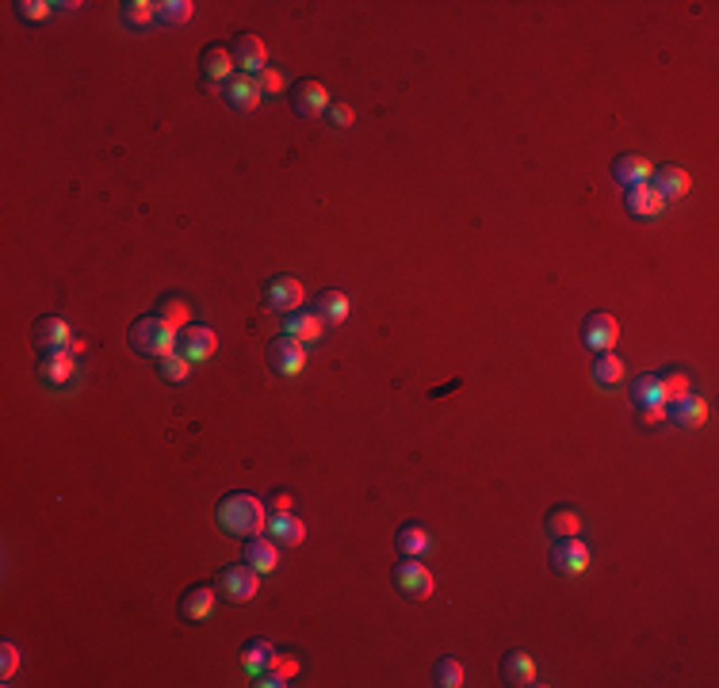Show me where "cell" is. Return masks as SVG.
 <instances>
[{
    "label": "cell",
    "instance_id": "cell-1",
    "mask_svg": "<svg viewBox=\"0 0 719 688\" xmlns=\"http://www.w3.org/2000/svg\"><path fill=\"white\" fill-rule=\"evenodd\" d=\"M264 505L261 498H253V493H226V498L218 501V527L226 536H242V539H253L264 532Z\"/></svg>",
    "mask_w": 719,
    "mask_h": 688
},
{
    "label": "cell",
    "instance_id": "cell-2",
    "mask_svg": "<svg viewBox=\"0 0 719 688\" xmlns=\"http://www.w3.org/2000/svg\"><path fill=\"white\" fill-rule=\"evenodd\" d=\"M131 348L138 356H153L161 360L169 352H177V333H172L161 317H138L131 326Z\"/></svg>",
    "mask_w": 719,
    "mask_h": 688
},
{
    "label": "cell",
    "instance_id": "cell-3",
    "mask_svg": "<svg viewBox=\"0 0 719 688\" xmlns=\"http://www.w3.org/2000/svg\"><path fill=\"white\" fill-rule=\"evenodd\" d=\"M394 585L402 589V593H406L410 601H425V597H433V573H429L413 555H406L402 563L394 566Z\"/></svg>",
    "mask_w": 719,
    "mask_h": 688
},
{
    "label": "cell",
    "instance_id": "cell-4",
    "mask_svg": "<svg viewBox=\"0 0 719 688\" xmlns=\"http://www.w3.org/2000/svg\"><path fill=\"white\" fill-rule=\"evenodd\" d=\"M708 402L700 394H681V398H674V402L666 406V417L674 421L678 428H700V425H708Z\"/></svg>",
    "mask_w": 719,
    "mask_h": 688
},
{
    "label": "cell",
    "instance_id": "cell-5",
    "mask_svg": "<svg viewBox=\"0 0 719 688\" xmlns=\"http://www.w3.org/2000/svg\"><path fill=\"white\" fill-rule=\"evenodd\" d=\"M39 379L46 382V387H69V382L77 379V356L69 348L46 352V356L39 360Z\"/></svg>",
    "mask_w": 719,
    "mask_h": 688
},
{
    "label": "cell",
    "instance_id": "cell-6",
    "mask_svg": "<svg viewBox=\"0 0 719 688\" xmlns=\"http://www.w3.org/2000/svg\"><path fill=\"white\" fill-rule=\"evenodd\" d=\"M268 363L276 367L280 375H299L302 367H307V348L295 337H276L268 348Z\"/></svg>",
    "mask_w": 719,
    "mask_h": 688
},
{
    "label": "cell",
    "instance_id": "cell-7",
    "mask_svg": "<svg viewBox=\"0 0 719 688\" xmlns=\"http://www.w3.org/2000/svg\"><path fill=\"white\" fill-rule=\"evenodd\" d=\"M218 585L234 604L253 601V597H257V589H261L257 585V570H253L249 563L245 566H226V570H222V578H218Z\"/></svg>",
    "mask_w": 719,
    "mask_h": 688
},
{
    "label": "cell",
    "instance_id": "cell-8",
    "mask_svg": "<svg viewBox=\"0 0 719 688\" xmlns=\"http://www.w3.org/2000/svg\"><path fill=\"white\" fill-rule=\"evenodd\" d=\"M616 337H620V326H616V317H613V314L597 310V314H589V317H585V326H582V341H585L589 348H594V352H613Z\"/></svg>",
    "mask_w": 719,
    "mask_h": 688
},
{
    "label": "cell",
    "instance_id": "cell-9",
    "mask_svg": "<svg viewBox=\"0 0 719 688\" xmlns=\"http://www.w3.org/2000/svg\"><path fill=\"white\" fill-rule=\"evenodd\" d=\"M264 302H268L272 310H283V314L302 310V283H299L295 276H276V280H268Z\"/></svg>",
    "mask_w": 719,
    "mask_h": 688
},
{
    "label": "cell",
    "instance_id": "cell-10",
    "mask_svg": "<svg viewBox=\"0 0 719 688\" xmlns=\"http://www.w3.org/2000/svg\"><path fill=\"white\" fill-rule=\"evenodd\" d=\"M215 348H218V337H215V329H207V326H188L177 337V352L188 360H211Z\"/></svg>",
    "mask_w": 719,
    "mask_h": 688
},
{
    "label": "cell",
    "instance_id": "cell-11",
    "mask_svg": "<svg viewBox=\"0 0 719 688\" xmlns=\"http://www.w3.org/2000/svg\"><path fill=\"white\" fill-rule=\"evenodd\" d=\"M551 566H555L558 573H582V570L589 566V547H585L578 536L558 539L555 551H551Z\"/></svg>",
    "mask_w": 719,
    "mask_h": 688
},
{
    "label": "cell",
    "instance_id": "cell-12",
    "mask_svg": "<svg viewBox=\"0 0 719 688\" xmlns=\"http://www.w3.org/2000/svg\"><path fill=\"white\" fill-rule=\"evenodd\" d=\"M329 104H333V100H329V92H326L322 81H302V85L295 88V100H291V107L299 111V115H307V119L329 111Z\"/></svg>",
    "mask_w": 719,
    "mask_h": 688
},
{
    "label": "cell",
    "instance_id": "cell-13",
    "mask_svg": "<svg viewBox=\"0 0 719 688\" xmlns=\"http://www.w3.org/2000/svg\"><path fill=\"white\" fill-rule=\"evenodd\" d=\"M35 344H39V352L46 356V352H61V348H69L73 344V337H69V326L61 322V317H39V326H35Z\"/></svg>",
    "mask_w": 719,
    "mask_h": 688
},
{
    "label": "cell",
    "instance_id": "cell-14",
    "mask_svg": "<svg viewBox=\"0 0 719 688\" xmlns=\"http://www.w3.org/2000/svg\"><path fill=\"white\" fill-rule=\"evenodd\" d=\"M650 180H654V191H659L662 199H681V196H689V188H693L689 172L678 169V165L654 169V172H650Z\"/></svg>",
    "mask_w": 719,
    "mask_h": 688
},
{
    "label": "cell",
    "instance_id": "cell-15",
    "mask_svg": "<svg viewBox=\"0 0 719 688\" xmlns=\"http://www.w3.org/2000/svg\"><path fill=\"white\" fill-rule=\"evenodd\" d=\"M180 612H184L188 623L211 619V612H215V589L211 585H191L188 593L180 597Z\"/></svg>",
    "mask_w": 719,
    "mask_h": 688
},
{
    "label": "cell",
    "instance_id": "cell-16",
    "mask_svg": "<svg viewBox=\"0 0 719 688\" xmlns=\"http://www.w3.org/2000/svg\"><path fill=\"white\" fill-rule=\"evenodd\" d=\"M237 69H245V77H261L268 69V50L257 35L237 39Z\"/></svg>",
    "mask_w": 719,
    "mask_h": 688
},
{
    "label": "cell",
    "instance_id": "cell-17",
    "mask_svg": "<svg viewBox=\"0 0 719 688\" xmlns=\"http://www.w3.org/2000/svg\"><path fill=\"white\" fill-rule=\"evenodd\" d=\"M628 211L639 215V218H659L666 211V199L654 191L650 180L647 184H635V188H628Z\"/></svg>",
    "mask_w": 719,
    "mask_h": 688
},
{
    "label": "cell",
    "instance_id": "cell-18",
    "mask_svg": "<svg viewBox=\"0 0 719 688\" xmlns=\"http://www.w3.org/2000/svg\"><path fill=\"white\" fill-rule=\"evenodd\" d=\"M502 681L505 684H536V662L529 650H509L502 658Z\"/></svg>",
    "mask_w": 719,
    "mask_h": 688
},
{
    "label": "cell",
    "instance_id": "cell-19",
    "mask_svg": "<svg viewBox=\"0 0 719 688\" xmlns=\"http://www.w3.org/2000/svg\"><path fill=\"white\" fill-rule=\"evenodd\" d=\"M650 172H654V165L647 161V157H639V153H624V157H616V165H613V176L624 188H635V184H647L650 180Z\"/></svg>",
    "mask_w": 719,
    "mask_h": 688
},
{
    "label": "cell",
    "instance_id": "cell-20",
    "mask_svg": "<svg viewBox=\"0 0 719 688\" xmlns=\"http://www.w3.org/2000/svg\"><path fill=\"white\" fill-rule=\"evenodd\" d=\"M226 104L234 107V111H253L261 104V85H257V77H234V81L226 85Z\"/></svg>",
    "mask_w": 719,
    "mask_h": 688
},
{
    "label": "cell",
    "instance_id": "cell-21",
    "mask_svg": "<svg viewBox=\"0 0 719 688\" xmlns=\"http://www.w3.org/2000/svg\"><path fill=\"white\" fill-rule=\"evenodd\" d=\"M268 536L276 543H287V547H299L302 539H307V527L295 513H272L268 517Z\"/></svg>",
    "mask_w": 719,
    "mask_h": 688
},
{
    "label": "cell",
    "instance_id": "cell-22",
    "mask_svg": "<svg viewBox=\"0 0 719 688\" xmlns=\"http://www.w3.org/2000/svg\"><path fill=\"white\" fill-rule=\"evenodd\" d=\"M318 333H322V317L318 314H307V310H291L283 317V337H295V341H318Z\"/></svg>",
    "mask_w": 719,
    "mask_h": 688
},
{
    "label": "cell",
    "instance_id": "cell-23",
    "mask_svg": "<svg viewBox=\"0 0 719 688\" xmlns=\"http://www.w3.org/2000/svg\"><path fill=\"white\" fill-rule=\"evenodd\" d=\"M245 563L257 570V573H272L280 566V551H276V543H268L264 536H253L249 543H245Z\"/></svg>",
    "mask_w": 719,
    "mask_h": 688
},
{
    "label": "cell",
    "instance_id": "cell-24",
    "mask_svg": "<svg viewBox=\"0 0 719 688\" xmlns=\"http://www.w3.org/2000/svg\"><path fill=\"white\" fill-rule=\"evenodd\" d=\"M272 658H276V647H272L268 638H249L245 650H242V669L249 677H261L272 665Z\"/></svg>",
    "mask_w": 719,
    "mask_h": 688
},
{
    "label": "cell",
    "instance_id": "cell-25",
    "mask_svg": "<svg viewBox=\"0 0 719 688\" xmlns=\"http://www.w3.org/2000/svg\"><path fill=\"white\" fill-rule=\"evenodd\" d=\"M199 69L207 81H226V77L234 73V54L222 50V46H207V50L199 54Z\"/></svg>",
    "mask_w": 719,
    "mask_h": 688
},
{
    "label": "cell",
    "instance_id": "cell-26",
    "mask_svg": "<svg viewBox=\"0 0 719 688\" xmlns=\"http://www.w3.org/2000/svg\"><path fill=\"white\" fill-rule=\"evenodd\" d=\"M631 402H635L639 409H659V406H666V402H662V382H659V375H639V379L631 382Z\"/></svg>",
    "mask_w": 719,
    "mask_h": 688
},
{
    "label": "cell",
    "instance_id": "cell-27",
    "mask_svg": "<svg viewBox=\"0 0 719 688\" xmlns=\"http://www.w3.org/2000/svg\"><path fill=\"white\" fill-rule=\"evenodd\" d=\"M624 379V363L613 352H597V363H594V382L597 387H616Z\"/></svg>",
    "mask_w": 719,
    "mask_h": 688
},
{
    "label": "cell",
    "instance_id": "cell-28",
    "mask_svg": "<svg viewBox=\"0 0 719 688\" xmlns=\"http://www.w3.org/2000/svg\"><path fill=\"white\" fill-rule=\"evenodd\" d=\"M394 547L402 551V555H413V558H418V555L429 551V532H425L421 524H406L402 532L394 536Z\"/></svg>",
    "mask_w": 719,
    "mask_h": 688
},
{
    "label": "cell",
    "instance_id": "cell-29",
    "mask_svg": "<svg viewBox=\"0 0 719 688\" xmlns=\"http://www.w3.org/2000/svg\"><path fill=\"white\" fill-rule=\"evenodd\" d=\"M318 317L329 322V326H341L348 317V298L341 291H326L322 298H318Z\"/></svg>",
    "mask_w": 719,
    "mask_h": 688
},
{
    "label": "cell",
    "instance_id": "cell-30",
    "mask_svg": "<svg viewBox=\"0 0 719 688\" xmlns=\"http://www.w3.org/2000/svg\"><path fill=\"white\" fill-rule=\"evenodd\" d=\"M548 532L558 536V539H570L582 532V517L574 513V509H555V513L548 517Z\"/></svg>",
    "mask_w": 719,
    "mask_h": 688
},
{
    "label": "cell",
    "instance_id": "cell-31",
    "mask_svg": "<svg viewBox=\"0 0 719 688\" xmlns=\"http://www.w3.org/2000/svg\"><path fill=\"white\" fill-rule=\"evenodd\" d=\"M157 317H161V322L177 333V329H188V317H191V307L184 298H165L161 302V310H157Z\"/></svg>",
    "mask_w": 719,
    "mask_h": 688
},
{
    "label": "cell",
    "instance_id": "cell-32",
    "mask_svg": "<svg viewBox=\"0 0 719 688\" xmlns=\"http://www.w3.org/2000/svg\"><path fill=\"white\" fill-rule=\"evenodd\" d=\"M157 20V5L150 0H131V5H123V23L126 27H146Z\"/></svg>",
    "mask_w": 719,
    "mask_h": 688
},
{
    "label": "cell",
    "instance_id": "cell-33",
    "mask_svg": "<svg viewBox=\"0 0 719 688\" xmlns=\"http://www.w3.org/2000/svg\"><path fill=\"white\" fill-rule=\"evenodd\" d=\"M191 0H165V5H157V20L161 23H188L191 20Z\"/></svg>",
    "mask_w": 719,
    "mask_h": 688
},
{
    "label": "cell",
    "instance_id": "cell-34",
    "mask_svg": "<svg viewBox=\"0 0 719 688\" xmlns=\"http://www.w3.org/2000/svg\"><path fill=\"white\" fill-rule=\"evenodd\" d=\"M188 356H180V352H169V356H161V379L165 382H188Z\"/></svg>",
    "mask_w": 719,
    "mask_h": 688
},
{
    "label": "cell",
    "instance_id": "cell-35",
    "mask_svg": "<svg viewBox=\"0 0 719 688\" xmlns=\"http://www.w3.org/2000/svg\"><path fill=\"white\" fill-rule=\"evenodd\" d=\"M433 681H437L440 688H459V684H463V665H459L456 658H440Z\"/></svg>",
    "mask_w": 719,
    "mask_h": 688
},
{
    "label": "cell",
    "instance_id": "cell-36",
    "mask_svg": "<svg viewBox=\"0 0 719 688\" xmlns=\"http://www.w3.org/2000/svg\"><path fill=\"white\" fill-rule=\"evenodd\" d=\"M659 382H662V402H666V406L674 402V398L689 394V375H685V372H669L666 379L659 375Z\"/></svg>",
    "mask_w": 719,
    "mask_h": 688
},
{
    "label": "cell",
    "instance_id": "cell-37",
    "mask_svg": "<svg viewBox=\"0 0 719 688\" xmlns=\"http://www.w3.org/2000/svg\"><path fill=\"white\" fill-rule=\"evenodd\" d=\"M0 650H5V654H0V677L12 681L15 669H20V647H15V643H5Z\"/></svg>",
    "mask_w": 719,
    "mask_h": 688
},
{
    "label": "cell",
    "instance_id": "cell-38",
    "mask_svg": "<svg viewBox=\"0 0 719 688\" xmlns=\"http://www.w3.org/2000/svg\"><path fill=\"white\" fill-rule=\"evenodd\" d=\"M54 5H46V0H20V15L23 20H46Z\"/></svg>",
    "mask_w": 719,
    "mask_h": 688
},
{
    "label": "cell",
    "instance_id": "cell-39",
    "mask_svg": "<svg viewBox=\"0 0 719 688\" xmlns=\"http://www.w3.org/2000/svg\"><path fill=\"white\" fill-rule=\"evenodd\" d=\"M353 107H348V104H329V123L333 126H341V131H348V126H353Z\"/></svg>",
    "mask_w": 719,
    "mask_h": 688
},
{
    "label": "cell",
    "instance_id": "cell-40",
    "mask_svg": "<svg viewBox=\"0 0 719 688\" xmlns=\"http://www.w3.org/2000/svg\"><path fill=\"white\" fill-rule=\"evenodd\" d=\"M257 85H261V92H280V88H283V73L268 66V69L257 77Z\"/></svg>",
    "mask_w": 719,
    "mask_h": 688
},
{
    "label": "cell",
    "instance_id": "cell-41",
    "mask_svg": "<svg viewBox=\"0 0 719 688\" xmlns=\"http://www.w3.org/2000/svg\"><path fill=\"white\" fill-rule=\"evenodd\" d=\"M291 501H295V498H291L287 490H280L276 498H272V505H276V513H291Z\"/></svg>",
    "mask_w": 719,
    "mask_h": 688
},
{
    "label": "cell",
    "instance_id": "cell-42",
    "mask_svg": "<svg viewBox=\"0 0 719 688\" xmlns=\"http://www.w3.org/2000/svg\"><path fill=\"white\" fill-rule=\"evenodd\" d=\"M662 413H666V406H659V409H643V421H647V425H654V421H662Z\"/></svg>",
    "mask_w": 719,
    "mask_h": 688
}]
</instances>
